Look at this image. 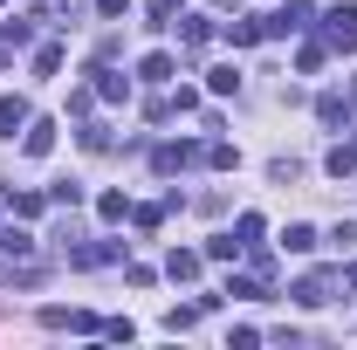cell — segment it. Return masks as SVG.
Returning <instances> with one entry per match:
<instances>
[{
	"mask_svg": "<svg viewBox=\"0 0 357 350\" xmlns=\"http://www.w3.org/2000/svg\"><path fill=\"white\" fill-rule=\"evenodd\" d=\"M323 42L357 55V7H330V14H323Z\"/></svg>",
	"mask_w": 357,
	"mask_h": 350,
	"instance_id": "1",
	"label": "cell"
},
{
	"mask_svg": "<svg viewBox=\"0 0 357 350\" xmlns=\"http://www.w3.org/2000/svg\"><path fill=\"white\" fill-rule=\"evenodd\" d=\"M330 289H337V275H330V268H316V275H303L289 296H296L303 309H323V303H330Z\"/></svg>",
	"mask_w": 357,
	"mask_h": 350,
	"instance_id": "2",
	"label": "cell"
},
{
	"mask_svg": "<svg viewBox=\"0 0 357 350\" xmlns=\"http://www.w3.org/2000/svg\"><path fill=\"white\" fill-rule=\"evenodd\" d=\"M117 254H124L117 241H89V248H69V261H76V268H103V261H117Z\"/></svg>",
	"mask_w": 357,
	"mask_h": 350,
	"instance_id": "3",
	"label": "cell"
},
{
	"mask_svg": "<svg viewBox=\"0 0 357 350\" xmlns=\"http://www.w3.org/2000/svg\"><path fill=\"white\" fill-rule=\"evenodd\" d=\"M289 28H310V0H282V14L268 21V35H289Z\"/></svg>",
	"mask_w": 357,
	"mask_h": 350,
	"instance_id": "4",
	"label": "cell"
},
{
	"mask_svg": "<svg viewBox=\"0 0 357 350\" xmlns=\"http://www.w3.org/2000/svg\"><path fill=\"white\" fill-rule=\"evenodd\" d=\"M96 96H103V103H124V96H131V76H117V69H96Z\"/></svg>",
	"mask_w": 357,
	"mask_h": 350,
	"instance_id": "5",
	"label": "cell"
},
{
	"mask_svg": "<svg viewBox=\"0 0 357 350\" xmlns=\"http://www.w3.org/2000/svg\"><path fill=\"white\" fill-rule=\"evenodd\" d=\"M21 151H28V158H48V151H55V124H28Z\"/></svg>",
	"mask_w": 357,
	"mask_h": 350,
	"instance_id": "6",
	"label": "cell"
},
{
	"mask_svg": "<svg viewBox=\"0 0 357 350\" xmlns=\"http://www.w3.org/2000/svg\"><path fill=\"white\" fill-rule=\"evenodd\" d=\"M172 69H178V62H172V55H165V48H151V55L137 62V76H144V83H165Z\"/></svg>",
	"mask_w": 357,
	"mask_h": 350,
	"instance_id": "7",
	"label": "cell"
},
{
	"mask_svg": "<svg viewBox=\"0 0 357 350\" xmlns=\"http://www.w3.org/2000/svg\"><path fill=\"white\" fill-rule=\"evenodd\" d=\"M21 124H28V103L21 96H0V137H14Z\"/></svg>",
	"mask_w": 357,
	"mask_h": 350,
	"instance_id": "8",
	"label": "cell"
},
{
	"mask_svg": "<svg viewBox=\"0 0 357 350\" xmlns=\"http://www.w3.org/2000/svg\"><path fill=\"white\" fill-rule=\"evenodd\" d=\"M0 254H7V261H21V254H35V234H21V227H7V234H0Z\"/></svg>",
	"mask_w": 357,
	"mask_h": 350,
	"instance_id": "9",
	"label": "cell"
},
{
	"mask_svg": "<svg viewBox=\"0 0 357 350\" xmlns=\"http://www.w3.org/2000/svg\"><path fill=\"white\" fill-rule=\"evenodd\" d=\"M261 35H268V21H234V28H227V42H234V48H255Z\"/></svg>",
	"mask_w": 357,
	"mask_h": 350,
	"instance_id": "10",
	"label": "cell"
},
{
	"mask_svg": "<svg viewBox=\"0 0 357 350\" xmlns=\"http://www.w3.org/2000/svg\"><path fill=\"white\" fill-rule=\"evenodd\" d=\"M165 275H172V282H192V275H199V254H185V248H172V261H165Z\"/></svg>",
	"mask_w": 357,
	"mask_h": 350,
	"instance_id": "11",
	"label": "cell"
},
{
	"mask_svg": "<svg viewBox=\"0 0 357 350\" xmlns=\"http://www.w3.org/2000/svg\"><path fill=\"white\" fill-rule=\"evenodd\" d=\"M316 117H323V124H351V96H323Z\"/></svg>",
	"mask_w": 357,
	"mask_h": 350,
	"instance_id": "12",
	"label": "cell"
},
{
	"mask_svg": "<svg viewBox=\"0 0 357 350\" xmlns=\"http://www.w3.org/2000/svg\"><path fill=\"white\" fill-rule=\"evenodd\" d=\"M178 42H185L192 55H199V48L213 42V21H185V28H178Z\"/></svg>",
	"mask_w": 357,
	"mask_h": 350,
	"instance_id": "13",
	"label": "cell"
},
{
	"mask_svg": "<svg viewBox=\"0 0 357 350\" xmlns=\"http://www.w3.org/2000/svg\"><path fill=\"white\" fill-rule=\"evenodd\" d=\"M282 248H289V254H310V248H316V227H303V220H296V227L282 234Z\"/></svg>",
	"mask_w": 357,
	"mask_h": 350,
	"instance_id": "14",
	"label": "cell"
},
{
	"mask_svg": "<svg viewBox=\"0 0 357 350\" xmlns=\"http://www.w3.org/2000/svg\"><path fill=\"white\" fill-rule=\"evenodd\" d=\"M323 165H330V172H337V178H344V172H357V144H337V151H330Z\"/></svg>",
	"mask_w": 357,
	"mask_h": 350,
	"instance_id": "15",
	"label": "cell"
},
{
	"mask_svg": "<svg viewBox=\"0 0 357 350\" xmlns=\"http://www.w3.org/2000/svg\"><path fill=\"white\" fill-rule=\"evenodd\" d=\"M62 69V42H48V48H35V76H55Z\"/></svg>",
	"mask_w": 357,
	"mask_h": 350,
	"instance_id": "16",
	"label": "cell"
},
{
	"mask_svg": "<svg viewBox=\"0 0 357 350\" xmlns=\"http://www.w3.org/2000/svg\"><path fill=\"white\" fill-rule=\"evenodd\" d=\"M206 89H213V96H234V89H241V76H234V69H227V62H220V69L206 76Z\"/></svg>",
	"mask_w": 357,
	"mask_h": 350,
	"instance_id": "17",
	"label": "cell"
},
{
	"mask_svg": "<svg viewBox=\"0 0 357 350\" xmlns=\"http://www.w3.org/2000/svg\"><path fill=\"white\" fill-rule=\"evenodd\" d=\"M96 213H103V220H124V213H131V199H124V192H103V199H96Z\"/></svg>",
	"mask_w": 357,
	"mask_h": 350,
	"instance_id": "18",
	"label": "cell"
},
{
	"mask_svg": "<svg viewBox=\"0 0 357 350\" xmlns=\"http://www.w3.org/2000/svg\"><path fill=\"white\" fill-rule=\"evenodd\" d=\"M206 254H213V261H234V254H241V241H234V234H213V241H206Z\"/></svg>",
	"mask_w": 357,
	"mask_h": 350,
	"instance_id": "19",
	"label": "cell"
},
{
	"mask_svg": "<svg viewBox=\"0 0 357 350\" xmlns=\"http://www.w3.org/2000/svg\"><path fill=\"white\" fill-rule=\"evenodd\" d=\"M35 42V21H7V48H28Z\"/></svg>",
	"mask_w": 357,
	"mask_h": 350,
	"instance_id": "20",
	"label": "cell"
},
{
	"mask_svg": "<svg viewBox=\"0 0 357 350\" xmlns=\"http://www.w3.org/2000/svg\"><path fill=\"white\" fill-rule=\"evenodd\" d=\"M96 14H103V21H117V14H131V0H96Z\"/></svg>",
	"mask_w": 357,
	"mask_h": 350,
	"instance_id": "21",
	"label": "cell"
}]
</instances>
